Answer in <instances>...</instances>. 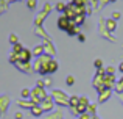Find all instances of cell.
Segmentation results:
<instances>
[{
    "mask_svg": "<svg viewBox=\"0 0 123 119\" xmlns=\"http://www.w3.org/2000/svg\"><path fill=\"white\" fill-rule=\"evenodd\" d=\"M58 27L64 28V30H69V17H59V21H58Z\"/></svg>",
    "mask_w": 123,
    "mask_h": 119,
    "instance_id": "1",
    "label": "cell"
},
{
    "mask_svg": "<svg viewBox=\"0 0 123 119\" xmlns=\"http://www.w3.org/2000/svg\"><path fill=\"white\" fill-rule=\"evenodd\" d=\"M19 58H20L22 61H28V60H30V50L22 49V50H20V55H19Z\"/></svg>",
    "mask_w": 123,
    "mask_h": 119,
    "instance_id": "2",
    "label": "cell"
},
{
    "mask_svg": "<svg viewBox=\"0 0 123 119\" xmlns=\"http://www.w3.org/2000/svg\"><path fill=\"white\" fill-rule=\"evenodd\" d=\"M56 67H58V64L55 63V61H50V64L47 66V72H55V70H56Z\"/></svg>",
    "mask_w": 123,
    "mask_h": 119,
    "instance_id": "3",
    "label": "cell"
},
{
    "mask_svg": "<svg viewBox=\"0 0 123 119\" xmlns=\"http://www.w3.org/2000/svg\"><path fill=\"white\" fill-rule=\"evenodd\" d=\"M31 111H33V114H34V116H39V114L42 113V108H37V107H33V110H31Z\"/></svg>",
    "mask_w": 123,
    "mask_h": 119,
    "instance_id": "4",
    "label": "cell"
},
{
    "mask_svg": "<svg viewBox=\"0 0 123 119\" xmlns=\"http://www.w3.org/2000/svg\"><path fill=\"white\" fill-rule=\"evenodd\" d=\"M58 9H59V11H64V9H66V5H64V3H58Z\"/></svg>",
    "mask_w": 123,
    "mask_h": 119,
    "instance_id": "5",
    "label": "cell"
},
{
    "mask_svg": "<svg viewBox=\"0 0 123 119\" xmlns=\"http://www.w3.org/2000/svg\"><path fill=\"white\" fill-rule=\"evenodd\" d=\"M28 96H30V91H28V89H24V91H22V97H28Z\"/></svg>",
    "mask_w": 123,
    "mask_h": 119,
    "instance_id": "6",
    "label": "cell"
},
{
    "mask_svg": "<svg viewBox=\"0 0 123 119\" xmlns=\"http://www.w3.org/2000/svg\"><path fill=\"white\" fill-rule=\"evenodd\" d=\"M67 85H73V77H67Z\"/></svg>",
    "mask_w": 123,
    "mask_h": 119,
    "instance_id": "7",
    "label": "cell"
},
{
    "mask_svg": "<svg viewBox=\"0 0 123 119\" xmlns=\"http://www.w3.org/2000/svg\"><path fill=\"white\" fill-rule=\"evenodd\" d=\"M41 52H42L41 47H36V49H34V55H37V53H41Z\"/></svg>",
    "mask_w": 123,
    "mask_h": 119,
    "instance_id": "8",
    "label": "cell"
},
{
    "mask_svg": "<svg viewBox=\"0 0 123 119\" xmlns=\"http://www.w3.org/2000/svg\"><path fill=\"white\" fill-rule=\"evenodd\" d=\"M95 66H97V67H101V61L97 60V61H95Z\"/></svg>",
    "mask_w": 123,
    "mask_h": 119,
    "instance_id": "9",
    "label": "cell"
},
{
    "mask_svg": "<svg viewBox=\"0 0 123 119\" xmlns=\"http://www.w3.org/2000/svg\"><path fill=\"white\" fill-rule=\"evenodd\" d=\"M112 16H114V19H118V17H120V14H118V13H114Z\"/></svg>",
    "mask_w": 123,
    "mask_h": 119,
    "instance_id": "10",
    "label": "cell"
},
{
    "mask_svg": "<svg viewBox=\"0 0 123 119\" xmlns=\"http://www.w3.org/2000/svg\"><path fill=\"white\" fill-rule=\"evenodd\" d=\"M81 119H87V116H86V114H83V116H81Z\"/></svg>",
    "mask_w": 123,
    "mask_h": 119,
    "instance_id": "11",
    "label": "cell"
},
{
    "mask_svg": "<svg viewBox=\"0 0 123 119\" xmlns=\"http://www.w3.org/2000/svg\"><path fill=\"white\" fill-rule=\"evenodd\" d=\"M120 70H122V72H123V63L120 64Z\"/></svg>",
    "mask_w": 123,
    "mask_h": 119,
    "instance_id": "12",
    "label": "cell"
}]
</instances>
